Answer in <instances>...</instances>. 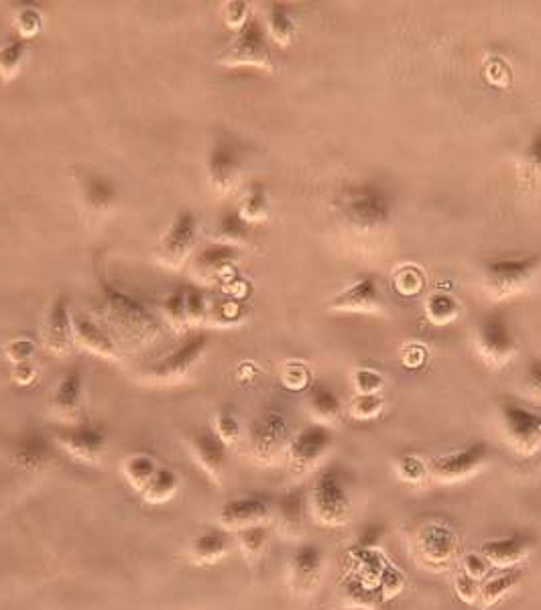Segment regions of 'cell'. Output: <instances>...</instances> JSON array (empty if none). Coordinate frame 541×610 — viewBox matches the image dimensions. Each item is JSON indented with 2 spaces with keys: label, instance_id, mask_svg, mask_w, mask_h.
Returning <instances> with one entry per match:
<instances>
[{
  "label": "cell",
  "instance_id": "10",
  "mask_svg": "<svg viewBox=\"0 0 541 610\" xmlns=\"http://www.w3.org/2000/svg\"><path fill=\"white\" fill-rule=\"evenodd\" d=\"M289 444V423L283 411H263L251 427V452L263 466L273 464Z\"/></svg>",
  "mask_w": 541,
  "mask_h": 610
},
{
  "label": "cell",
  "instance_id": "28",
  "mask_svg": "<svg viewBox=\"0 0 541 610\" xmlns=\"http://www.w3.org/2000/svg\"><path fill=\"white\" fill-rule=\"evenodd\" d=\"M265 31L269 41H273L279 47H287L295 39V21L289 13V9L281 3H273L267 9L265 15Z\"/></svg>",
  "mask_w": 541,
  "mask_h": 610
},
{
  "label": "cell",
  "instance_id": "53",
  "mask_svg": "<svg viewBox=\"0 0 541 610\" xmlns=\"http://www.w3.org/2000/svg\"><path fill=\"white\" fill-rule=\"evenodd\" d=\"M525 385H527V393L533 401L541 403V358H533L529 362L527 369V377H525Z\"/></svg>",
  "mask_w": 541,
  "mask_h": 610
},
{
  "label": "cell",
  "instance_id": "12",
  "mask_svg": "<svg viewBox=\"0 0 541 610\" xmlns=\"http://www.w3.org/2000/svg\"><path fill=\"white\" fill-rule=\"evenodd\" d=\"M491 448L485 442H474L462 450L448 452L430 464V476L442 484L464 482L485 468Z\"/></svg>",
  "mask_w": 541,
  "mask_h": 610
},
{
  "label": "cell",
  "instance_id": "3",
  "mask_svg": "<svg viewBox=\"0 0 541 610\" xmlns=\"http://www.w3.org/2000/svg\"><path fill=\"white\" fill-rule=\"evenodd\" d=\"M541 269V253L525 257H501L485 263L483 287L495 301L509 299L525 291Z\"/></svg>",
  "mask_w": 541,
  "mask_h": 610
},
{
  "label": "cell",
  "instance_id": "24",
  "mask_svg": "<svg viewBox=\"0 0 541 610\" xmlns=\"http://www.w3.org/2000/svg\"><path fill=\"white\" fill-rule=\"evenodd\" d=\"M238 249L228 247V244H212L206 251H202L194 261L196 277L204 283H214L226 275L238 263Z\"/></svg>",
  "mask_w": 541,
  "mask_h": 610
},
{
  "label": "cell",
  "instance_id": "38",
  "mask_svg": "<svg viewBox=\"0 0 541 610\" xmlns=\"http://www.w3.org/2000/svg\"><path fill=\"white\" fill-rule=\"evenodd\" d=\"M214 434L226 448L234 446L240 440L243 430H240V421L230 409H220L214 415Z\"/></svg>",
  "mask_w": 541,
  "mask_h": 610
},
{
  "label": "cell",
  "instance_id": "20",
  "mask_svg": "<svg viewBox=\"0 0 541 610\" xmlns=\"http://www.w3.org/2000/svg\"><path fill=\"white\" fill-rule=\"evenodd\" d=\"M188 452L210 482L214 484L222 482L228 454H226V446L216 438L214 432L208 430L194 432L188 438Z\"/></svg>",
  "mask_w": 541,
  "mask_h": 610
},
{
  "label": "cell",
  "instance_id": "51",
  "mask_svg": "<svg viewBox=\"0 0 541 610\" xmlns=\"http://www.w3.org/2000/svg\"><path fill=\"white\" fill-rule=\"evenodd\" d=\"M395 285L403 295H413L424 285L422 273H419L415 267H403L397 275H395Z\"/></svg>",
  "mask_w": 541,
  "mask_h": 610
},
{
  "label": "cell",
  "instance_id": "9",
  "mask_svg": "<svg viewBox=\"0 0 541 610\" xmlns=\"http://www.w3.org/2000/svg\"><path fill=\"white\" fill-rule=\"evenodd\" d=\"M476 350L491 369H503L517 354L515 334L503 314H491L478 326Z\"/></svg>",
  "mask_w": 541,
  "mask_h": 610
},
{
  "label": "cell",
  "instance_id": "54",
  "mask_svg": "<svg viewBox=\"0 0 541 610\" xmlns=\"http://www.w3.org/2000/svg\"><path fill=\"white\" fill-rule=\"evenodd\" d=\"M405 586V576L397 568H389L381 574V590L385 596H397Z\"/></svg>",
  "mask_w": 541,
  "mask_h": 610
},
{
  "label": "cell",
  "instance_id": "45",
  "mask_svg": "<svg viewBox=\"0 0 541 610\" xmlns=\"http://www.w3.org/2000/svg\"><path fill=\"white\" fill-rule=\"evenodd\" d=\"M464 574H468L470 578L478 580V582H485L489 576H491V564L489 560L480 554V552H470L462 558V568H460Z\"/></svg>",
  "mask_w": 541,
  "mask_h": 610
},
{
  "label": "cell",
  "instance_id": "23",
  "mask_svg": "<svg viewBox=\"0 0 541 610\" xmlns=\"http://www.w3.org/2000/svg\"><path fill=\"white\" fill-rule=\"evenodd\" d=\"M417 552L430 566L446 568L456 552V537L442 525H428L422 533L417 535Z\"/></svg>",
  "mask_w": 541,
  "mask_h": 610
},
{
  "label": "cell",
  "instance_id": "26",
  "mask_svg": "<svg viewBox=\"0 0 541 610\" xmlns=\"http://www.w3.org/2000/svg\"><path fill=\"white\" fill-rule=\"evenodd\" d=\"M523 576L525 572L521 568H509V570H501L495 576H489L485 582H480L478 606L483 610L495 608L499 602H503L509 594H513L519 588Z\"/></svg>",
  "mask_w": 541,
  "mask_h": 610
},
{
  "label": "cell",
  "instance_id": "29",
  "mask_svg": "<svg viewBox=\"0 0 541 610\" xmlns=\"http://www.w3.org/2000/svg\"><path fill=\"white\" fill-rule=\"evenodd\" d=\"M179 484H182V480H179V474H177L173 468L159 466L157 474H155L153 480L145 486V491L141 493V497H143L145 503H149V505H163V503H169V501L177 495Z\"/></svg>",
  "mask_w": 541,
  "mask_h": 610
},
{
  "label": "cell",
  "instance_id": "56",
  "mask_svg": "<svg viewBox=\"0 0 541 610\" xmlns=\"http://www.w3.org/2000/svg\"><path fill=\"white\" fill-rule=\"evenodd\" d=\"M381 537H383V527L381 525H371L363 531V535H360L356 545H358V549H371L373 545H377L381 541Z\"/></svg>",
  "mask_w": 541,
  "mask_h": 610
},
{
  "label": "cell",
  "instance_id": "40",
  "mask_svg": "<svg viewBox=\"0 0 541 610\" xmlns=\"http://www.w3.org/2000/svg\"><path fill=\"white\" fill-rule=\"evenodd\" d=\"M281 383L291 389V391H304V389H310L312 385V373L308 369L306 362H299V360H291L283 366L281 371Z\"/></svg>",
  "mask_w": 541,
  "mask_h": 610
},
{
  "label": "cell",
  "instance_id": "50",
  "mask_svg": "<svg viewBox=\"0 0 541 610\" xmlns=\"http://www.w3.org/2000/svg\"><path fill=\"white\" fill-rule=\"evenodd\" d=\"M186 308H188V322H190V326L202 322L210 314V303L206 301V297L200 291L186 293Z\"/></svg>",
  "mask_w": 541,
  "mask_h": 610
},
{
  "label": "cell",
  "instance_id": "31",
  "mask_svg": "<svg viewBox=\"0 0 541 610\" xmlns=\"http://www.w3.org/2000/svg\"><path fill=\"white\" fill-rule=\"evenodd\" d=\"M236 212L249 226L265 222L271 214V202H269V194H267L265 186H261V183H253V186L245 192L243 200H240V206Z\"/></svg>",
  "mask_w": 541,
  "mask_h": 610
},
{
  "label": "cell",
  "instance_id": "5",
  "mask_svg": "<svg viewBox=\"0 0 541 610\" xmlns=\"http://www.w3.org/2000/svg\"><path fill=\"white\" fill-rule=\"evenodd\" d=\"M499 415L505 440L513 452L525 458L541 452V413L515 399H503Z\"/></svg>",
  "mask_w": 541,
  "mask_h": 610
},
{
  "label": "cell",
  "instance_id": "7",
  "mask_svg": "<svg viewBox=\"0 0 541 610\" xmlns=\"http://www.w3.org/2000/svg\"><path fill=\"white\" fill-rule=\"evenodd\" d=\"M208 344H210V338L206 334L192 336L175 352H171L163 360L155 362L151 369L143 375V379L149 383H155V385L182 383L196 369V364L204 358Z\"/></svg>",
  "mask_w": 541,
  "mask_h": 610
},
{
  "label": "cell",
  "instance_id": "25",
  "mask_svg": "<svg viewBox=\"0 0 541 610\" xmlns=\"http://www.w3.org/2000/svg\"><path fill=\"white\" fill-rule=\"evenodd\" d=\"M74 342L100 358L118 356V348H116L114 340L98 324H94L88 316L74 318Z\"/></svg>",
  "mask_w": 541,
  "mask_h": 610
},
{
  "label": "cell",
  "instance_id": "1",
  "mask_svg": "<svg viewBox=\"0 0 541 610\" xmlns=\"http://www.w3.org/2000/svg\"><path fill=\"white\" fill-rule=\"evenodd\" d=\"M336 206L340 214L358 230H375L385 226L393 216V198L379 183L365 181L346 186Z\"/></svg>",
  "mask_w": 541,
  "mask_h": 610
},
{
  "label": "cell",
  "instance_id": "33",
  "mask_svg": "<svg viewBox=\"0 0 541 610\" xmlns=\"http://www.w3.org/2000/svg\"><path fill=\"white\" fill-rule=\"evenodd\" d=\"M157 470H159L157 460L145 452L133 454L123 462V476L127 478V482L135 488L137 493L145 491V486L153 480Z\"/></svg>",
  "mask_w": 541,
  "mask_h": 610
},
{
  "label": "cell",
  "instance_id": "52",
  "mask_svg": "<svg viewBox=\"0 0 541 610\" xmlns=\"http://www.w3.org/2000/svg\"><path fill=\"white\" fill-rule=\"evenodd\" d=\"M35 352V346L29 338H17L7 346V358L17 366L23 362H31V356Z\"/></svg>",
  "mask_w": 541,
  "mask_h": 610
},
{
  "label": "cell",
  "instance_id": "6",
  "mask_svg": "<svg viewBox=\"0 0 541 610\" xmlns=\"http://www.w3.org/2000/svg\"><path fill=\"white\" fill-rule=\"evenodd\" d=\"M198 234H200V224L196 214L190 210L179 212L159 240V247L155 253L157 261L173 271L182 269L194 253Z\"/></svg>",
  "mask_w": 541,
  "mask_h": 610
},
{
  "label": "cell",
  "instance_id": "48",
  "mask_svg": "<svg viewBox=\"0 0 541 610\" xmlns=\"http://www.w3.org/2000/svg\"><path fill=\"white\" fill-rule=\"evenodd\" d=\"M454 590H456L458 598L466 604H478V600H480V582L470 578L462 570L454 578Z\"/></svg>",
  "mask_w": 541,
  "mask_h": 610
},
{
  "label": "cell",
  "instance_id": "19",
  "mask_svg": "<svg viewBox=\"0 0 541 610\" xmlns=\"http://www.w3.org/2000/svg\"><path fill=\"white\" fill-rule=\"evenodd\" d=\"M84 375L78 369L68 371L62 379H59L53 395H51V403H49V411L51 415L62 421L64 425H72V423H80V417L84 413Z\"/></svg>",
  "mask_w": 541,
  "mask_h": 610
},
{
  "label": "cell",
  "instance_id": "57",
  "mask_svg": "<svg viewBox=\"0 0 541 610\" xmlns=\"http://www.w3.org/2000/svg\"><path fill=\"white\" fill-rule=\"evenodd\" d=\"M424 356H426V352L422 346H409L403 350V362L407 369H417V366H422Z\"/></svg>",
  "mask_w": 541,
  "mask_h": 610
},
{
  "label": "cell",
  "instance_id": "46",
  "mask_svg": "<svg viewBox=\"0 0 541 610\" xmlns=\"http://www.w3.org/2000/svg\"><path fill=\"white\" fill-rule=\"evenodd\" d=\"M86 200L94 208H108L112 204V200H114V190H112V186H110L108 181L94 177L90 181V186H88Z\"/></svg>",
  "mask_w": 541,
  "mask_h": 610
},
{
  "label": "cell",
  "instance_id": "55",
  "mask_svg": "<svg viewBox=\"0 0 541 610\" xmlns=\"http://www.w3.org/2000/svg\"><path fill=\"white\" fill-rule=\"evenodd\" d=\"M37 377H39V369L33 362L17 364L13 371V379L17 385H33L37 381Z\"/></svg>",
  "mask_w": 541,
  "mask_h": 610
},
{
  "label": "cell",
  "instance_id": "36",
  "mask_svg": "<svg viewBox=\"0 0 541 610\" xmlns=\"http://www.w3.org/2000/svg\"><path fill=\"white\" fill-rule=\"evenodd\" d=\"M395 474L405 484H424L430 476V464L417 454H405L395 462Z\"/></svg>",
  "mask_w": 541,
  "mask_h": 610
},
{
  "label": "cell",
  "instance_id": "4",
  "mask_svg": "<svg viewBox=\"0 0 541 610\" xmlns=\"http://www.w3.org/2000/svg\"><path fill=\"white\" fill-rule=\"evenodd\" d=\"M218 64L226 68H259L273 72V55L265 25L251 17V21L236 33L232 43L218 55Z\"/></svg>",
  "mask_w": 541,
  "mask_h": 610
},
{
  "label": "cell",
  "instance_id": "18",
  "mask_svg": "<svg viewBox=\"0 0 541 610\" xmlns=\"http://www.w3.org/2000/svg\"><path fill=\"white\" fill-rule=\"evenodd\" d=\"M43 348L53 356H68L74 346V318L70 312V299L57 295L43 326Z\"/></svg>",
  "mask_w": 541,
  "mask_h": 610
},
{
  "label": "cell",
  "instance_id": "8",
  "mask_svg": "<svg viewBox=\"0 0 541 610\" xmlns=\"http://www.w3.org/2000/svg\"><path fill=\"white\" fill-rule=\"evenodd\" d=\"M332 432L324 423H312L297 432L287 444V462L295 476L310 474L330 452Z\"/></svg>",
  "mask_w": 541,
  "mask_h": 610
},
{
  "label": "cell",
  "instance_id": "47",
  "mask_svg": "<svg viewBox=\"0 0 541 610\" xmlns=\"http://www.w3.org/2000/svg\"><path fill=\"white\" fill-rule=\"evenodd\" d=\"M523 161H525V169L529 177H541V129H537L523 153Z\"/></svg>",
  "mask_w": 541,
  "mask_h": 610
},
{
  "label": "cell",
  "instance_id": "16",
  "mask_svg": "<svg viewBox=\"0 0 541 610\" xmlns=\"http://www.w3.org/2000/svg\"><path fill=\"white\" fill-rule=\"evenodd\" d=\"M537 547V537L529 531H515L505 537L489 539L480 547V554H483L491 568L497 570H509V568H519Z\"/></svg>",
  "mask_w": 541,
  "mask_h": 610
},
{
  "label": "cell",
  "instance_id": "42",
  "mask_svg": "<svg viewBox=\"0 0 541 610\" xmlns=\"http://www.w3.org/2000/svg\"><path fill=\"white\" fill-rule=\"evenodd\" d=\"M352 385L356 389V395H377L385 387V377L377 369L360 366V369L352 373Z\"/></svg>",
  "mask_w": 541,
  "mask_h": 610
},
{
  "label": "cell",
  "instance_id": "15",
  "mask_svg": "<svg viewBox=\"0 0 541 610\" xmlns=\"http://www.w3.org/2000/svg\"><path fill=\"white\" fill-rule=\"evenodd\" d=\"M324 552L318 543H302L289 560V588L297 596H310L324 576Z\"/></svg>",
  "mask_w": 541,
  "mask_h": 610
},
{
  "label": "cell",
  "instance_id": "14",
  "mask_svg": "<svg viewBox=\"0 0 541 610\" xmlns=\"http://www.w3.org/2000/svg\"><path fill=\"white\" fill-rule=\"evenodd\" d=\"M273 499L269 495H247L238 497L222 505L218 523L228 533H238L247 527L255 525H267L269 519H273Z\"/></svg>",
  "mask_w": 541,
  "mask_h": 610
},
{
  "label": "cell",
  "instance_id": "11",
  "mask_svg": "<svg viewBox=\"0 0 541 610\" xmlns=\"http://www.w3.org/2000/svg\"><path fill=\"white\" fill-rule=\"evenodd\" d=\"M55 444L76 462L96 466L106 454V434L90 423L64 425L53 434Z\"/></svg>",
  "mask_w": 541,
  "mask_h": 610
},
{
  "label": "cell",
  "instance_id": "13",
  "mask_svg": "<svg viewBox=\"0 0 541 610\" xmlns=\"http://www.w3.org/2000/svg\"><path fill=\"white\" fill-rule=\"evenodd\" d=\"M240 177H243V157H240L238 147L228 139H218L208 155L210 190L224 198L238 188Z\"/></svg>",
  "mask_w": 541,
  "mask_h": 610
},
{
  "label": "cell",
  "instance_id": "30",
  "mask_svg": "<svg viewBox=\"0 0 541 610\" xmlns=\"http://www.w3.org/2000/svg\"><path fill=\"white\" fill-rule=\"evenodd\" d=\"M29 57V41L15 37L0 45V80L13 82Z\"/></svg>",
  "mask_w": 541,
  "mask_h": 610
},
{
  "label": "cell",
  "instance_id": "35",
  "mask_svg": "<svg viewBox=\"0 0 541 610\" xmlns=\"http://www.w3.org/2000/svg\"><path fill=\"white\" fill-rule=\"evenodd\" d=\"M251 226L240 218V214L234 212H226L220 220L218 226L214 230V236L220 244H228V247H238L240 242H245L249 238Z\"/></svg>",
  "mask_w": 541,
  "mask_h": 610
},
{
  "label": "cell",
  "instance_id": "37",
  "mask_svg": "<svg viewBox=\"0 0 541 610\" xmlns=\"http://www.w3.org/2000/svg\"><path fill=\"white\" fill-rule=\"evenodd\" d=\"M385 409V399L381 393L377 395H354L348 405V413L358 421L377 419Z\"/></svg>",
  "mask_w": 541,
  "mask_h": 610
},
{
  "label": "cell",
  "instance_id": "32",
  "mask_svg": "<svg viewBox=\"0 0 541 610\" xmlns=\"http://www.w3.org/2000/svg\"><path fill=\"white\" fill-rule=\"evenodd\" d=\"M269 537H271V531L267 525H255V527H247L243 531L234 533V543L238 545L240 552H243L245 560L255 564L265 556L267 547H269Z\"/></svg>",
  "mask_w": 541,
  "mask_h": 610
},
{
  "label": "cell",
  "instance_id": "34",
  "mask_svg": "<svg viewBox=\"0 0 541 610\" xmlns=\"http://www.w3.org/2000/svg\"><path fill=\"white\" fill-rule=\"evenodd\" d=\"M460 301L444 291H436L426 301V316L434 326H448L460 318Z\"/></svg>",
  "mask_w": 541,
  "mask_h": 610
},
{
  "label": "cell",
  "instance_id": "17",
  "mask_svg": "<svg viewBox=\"0 0 541 610\" xmlns=\"http://www.w3.org/2000/svg\"><path fill=\"white\" fill-rule=\"evenodd\" d=\"M328 308L342 314H383L385 297L377 285V279L373 275H365L356 279L350 287L342 289L330 301Z\"/></svg>",
  "mask_w": 541,
  "mask_h": 610
},
{
  "label": "cell",
  "instance_id": "44",
  "mask_svg": "<svg viewBox=\"0 0 541 610\" xmlns=\"http://www.w3.org/2000/svg\"><path fill=\"white\" fill-rule=\"evenodd\" d=\"M222 19L228 29L238 33L251 21V7L243 0H230V3L222 5Z\"/></svg>",
  "mask_w": 541,
  "mask_h": 610
},
{
  "label": "cell",
  "instance_id": "21",
  "mask_svg": "<svg viewBox=\"0 0 541 610\" xmlns=\"http://www.w3.org/2000/svg\"><path fill=\"white\" fill-rule=\"evenodd\" d=\"M308 511H310L308 497L304 491H299V488L287 491L285 495L279 497V501L273 507V519H275L277 531L287 539L299 537L304 531Z\"/></svg>",
  "mask_w": 541,
  "mask_h": 610
},
{
  "label": "cell",
  "instance_id": "43",
  "mask_svg": "<svg viewBox=\"0 0 541 610\" xmlns=\"http://www.w3.org/2000/svg\"><path fill=\"white\" fill-rule=\"evenodd\" d=\"M15 27H17V37L31 41L43 31V15L33 7H23L15 13Z\"/></svg>",
  "mask_w": 541,
  "mask_h": 610
},
{
  "label": "cell",
  "instance_id": "39",
  "mask_svg": "<svg viewBox=\"0 0 541 610\" xmlns=\"http://www.w3.org/2000/svg\"><path fill=\"white\" fill-rule=\"evenodd\" d=\"M15 460L23 468H37V466H43V462L47 460V450L39 438L27 436L21 440Z\"/></svg>",
  "mask_w": 541,
  "mask_h": 610
},
{
  "label": "cell",
  "instance_id": "27",
  "mask_svg": "<svg viewBox=\"0 0 541 610\" xmlns=\"http://www.w3.org/2000/svg\"><path fill=\"white\" fill-rule=\"evenodd\" d=\"M308 407L312 415L318 419L316 423H334L342 415V403L336 397L332 389H328L322 383H312L310 385V395H308Z\"/></svg>",
  "mask_w": 541,
  "mask_h": 610
},
{
  "label": "cell",
  "instance_id": "22",
  "mask_svg": "<svg viewBox=\"0 0 541 610\" xmlns=\"http://www.w3.org/2000/svg\"><path fill=\"white\" fill-rule=\"evenodd\" d=\"M234 535L226 529H208L194 537L188 547V556L196 566H214L230 556Z\"/></svg>",
  "mask_w": 541,
  "mask_h": 610
},
{
  "label": "cell",
  "instance_id": "49",
  "mask_svg": "<svg viewBox=\"0 0 541 610\" xmlns=\"http://www.w3.org/2000/svg\"><path fill=\"white\" fill-rule=\"evenodd\" d=\"M208 318H212L214 322L224 326V324L243 320V310H240V305L234 301H222V303H216L214 308H210Z\"/></svg>",
  "mask_w": 541,
  "mask_h": 610
},
{
  "label": "cell",
  "instance_id": "2",
  "mask_svg": "<svg viewBox=\"0 0 541 610\" xmlns=\"http://www.w3.org/2000/svg\"><path fill=\"white\" fill-rule=\"evenodd\" d=\"M308 509L312 517L324 527H344L352 517V499L342 468H324L308 497Z\"/></svg>",
  "mask_w": 541,
  "mask_h": 610
},
{
  "label": "cell",
  "instance_id": "41",
  "mask_svg": "<svg viewBox=\"0 0 541 610\" xmlns=\"http://www.w3.org/2000/svg\"><path fill=\"white\" fill-rule=\"evenodd\" d=\"M163 314L175 330L188 328L190 322H188V308H186V293L173 291L163 303Z\"/></svg>",
  "mask_w": 541,
  "mask_h": 610
}]
</instances>
